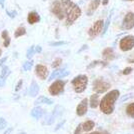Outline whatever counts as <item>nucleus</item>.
I'll list each match as a JSON object with an SVG mask.
<instances>
[{"instance_id": "1", "label": "nucleus", "mask_w": 134, "mask_h": 134, "mask_svg": "<svg viewBox=\"0 0 134 134\" xmlns=\"http://www.w3.org/2000/svg\"><path fill=\"white\" fill-rule=\"evenodd\" d=\"M119 95H120V92L117 89L109 91L100 101L99 107H100L101 111L107 115L111 114L114 111V105H115V102L119 98Z\"/></svg>"}, {"instance_id": "2", "label": "nucleus", "mask_w": 134, "mask_h": 134, "mask_svg": "<svg viewBox=\"0 0 134 134\" xmlns=\"http://www.w3.org/2000/svg\"><path fill=\"white\" fill-rule=\"evenodd\" d=\"M72 87L76 93H82L84 90L86 89L87 84H88V78L86 75H78L74 77L71 81Z\"/></svg>"}, {"instance_id": "3", "label": "nucleus", "mask_w": 134, "mask_h": 134, "mask_svg": "<svg viewBox=\"0 0 134 134\" xmlns=\"http://www.w3.org/2000/svg\"><path fill=\"white\" fill-rule=\"evenodd\" d=\"M80 15H81V9L79 8L78 5L72 3L66 10V24L67 25H71L74 21H76L78 19Z\"/></svg>"}, {"instance_id": "4", "label": "nucleus", "mask_w": 134, "mask_h": 134, "mask_svg": "<svg viewBox=\"0 0 134 134\" xmlns=\"http://www.w3.org/2000/svg\"><path fill=\"white\" fill-rule=\"evenodd\" d=\"M110 87H111V84L101 78L96 79L93 82V90L96 93H104L107 90L110 89Z\"/></svg>"}, {"instance_id": "5", "label": "nucleus", "mask_w": 134, "mask_h": 134, "mask_svg": "<svg viewBox=\"0 0 134 134\" xmlns=\"http://www.w3.org/2000/svg\"><path fill=\"white\" fill-rule=\"evenodd\" d=\"M65 83L66 82L63 80H56L55 82H53L49 86V89H48L49 93L53 96H56V95L62 93L64 90V87H65Z\"/></svg>"}, {"instance_id": "6", "label": "nucleus", "mask_w": 134, "mask_h": 134, "mask_svg": "<svg viewBox=\"0 0 134 134\" xmlns=\"http://www.w3.org/2000/svg\"><path fill=\"white\" fill-rule=\"evenodd\" d=\"M119 47L122 51H129L131 50L134 47V36L132 35H128V36H125L123 37L122 39L120 40V43H119Z\"/></svg>"}, {"instance_id": "7", "label": "nucleus", "mask_w": 134, "mask_h": 134, "mask_svg": "<svg viewBox=\"0 0 134 134\" xmlns=\"http://www.w3.org/2000/svg\"><path fill=\"white\" fill-rule=\"evenodd\" d=\"M103 24H104L103 20H97V21H95L94 24L92 25V27L88 30L89 38H94L97 35H99L100 33H102L103 27H104Z\"/></svg>"}, {"instance_id": "8", "label": "nucleus", "mask_w": 134, "mask_h": 134, "mask_svg": "<svg viewBox=\"0 0 134 134\" xmlns=\"http://www.w3.org/2000/svg\"><path fill=\"white\" fill-rule=\"evenodd\" d=\"M64 8L62 7V4H61V1H58V0H55L53 3H52V5H51V11L52 13L55 15L58 19H63L64 18V10H63Z\"/></svg>"}, {"instance_id": "9", "label": "nucleus", "mask_w": 134, "mask_h": 134, "mask_svg": "<svg viewBox=\"0 0 134 134\" xmlns=\"http://www.w3.org/2000/svg\"><path fill=\"white\" fill-rule=\"evenodd\" d=\"M134 27V13L133 12H128L121 24V29L123 30H129Z\"/></svg>"}, {"instance_id": "10", "label": "nucleus", "mask_w": 134, "mask_h": 134, "mask_svg": "<svg viewBox=\"0 0 134 134\" xmlns=\"http://www.w3.org/2000/svg\"><path fill=\"white\" fill-rule=\"evenodd\" d=\"M35 71H36L37 76H38L41 80H45V79L48 77V75H49L47 67L44 66V65H42V64H37V65L35 66Z\"/></svg>"}, {"instance_id": "11", "label": "nucleus", "mask_w": 134, "mask_h": 134, "mask_svg": "<svg viewBox=\"0 0 134 134\" xmlns=\"http://www.w3.org/2000/svg\"><path fill=\"white\" fill-rule=\"evenodd\" d=\"M87 109H88V100H87V98H84L83 100L77 105L76 113H77L78 116H83V115L86 114Z\"/></svg>"}, {"instance_id": "12", "label": "nucleus", "mask_w": 134, "mask_h": 134, "mask_svg": "<svg viewBox=\"0 0 134 134\" xmlns=\"http://www.w3.org/2000/svg\"><path fill=\"white\" fill-rule=\"evenodd\" d=\"M101 3V0H93V1H91L90 2V4L88 5L87 7V11H86V14L90 16V15H92L94 11L99 7V4Z\"/></svg>"}, {"instance_id": "13", "label": "nucleus", "mask_w": 134, "mask_h": 134, "mask_svg": "<svg viewBox=\"0 0 134 134\" xmlns=\"http://www.w3.org/2000/svg\"><path fill=\"white\" fill-rule=\"evenodd\" d=\"M102 58L104 60H113L115 58V53L112 49L111 47H108V48H105L103 52H102Z\"/></svg>"}, {"instance_id": "14", "label": "nucleus", "mask_w": 134, "mask_h": 134, "mask_svg": "<svg viewBox=\"0 0 134 134\" xmlns=\"http://www.w3.org/2000/svg\"><path fill=\"white\" fill-rule=\"evenodd\" d=\"M27 20H28V23H29V24H35V23L39 22V20H40L39 14L35 11L30 12V13L28 14Z\"/></svg>"}, {"instance_id": "15", "label": "nucleus", "mask_w": 134, "mask_h": 134, "mask_svg": "<svg viewBox=\"0 0 134 134\" xmlns=\"http://www.w3.org/2000/svg\"><path fill=\"white\" fill-rule=\"evenodd\" d=\"M43 114H44V111L39 106L34 107L33 109H32V111H31V116L33 118H35V119H40V118L43 116Z\"/></svg>"}, {"instance_id": "16", "label": "nucleus", "mask_w": 134, "mask_h": 134, "mask_svg": "<svg viewBox=\"0 0 134 134\" xmlns=\"http://www.w3.org/2000/svg\"><path fill=\"white\" fill-rule=\"evenodd\" d=\"M99 104V96L98 93H95V94L91 95L90 97V107L91 108H97Z\"/></svg>"}, {"instance_id": "17", "label": "nucleus", "mask_w": 134, "mask_h": 134, "mask_svg": "<svg viewBox=\"0 0 134 134\" xmlns=\"http://www.w3.org/2000/svg\"><path fill=\"white\" fill-rule=\"evenodd\" d=\"M95 126V123L92 121V120H87V121H85V122L82 124V130L83 131H90V130H92V129L94 128Z\"/></svg>"}, {"instance_id": "18", "label": "nucleus", "mask_w": 134, "mask_h": 134, "mask_svg": "<svg viewBox=\"0 0 134 134\" xmlns=\"http://www.w3.org/2000/svg\"><path fill=\"white\" fill-rule=\"evenodd\" d=\"M39 92V86L37 83H32L30 88H29V95L32 96V97H35L36 95L38 94Z\"/></svg>"}, {"instance_id": "19", "label": "nucleus", "mask_w": 134, "mask_h": 134, "mask_svg": "<svg viewBox=\"0 0 134 134\" xmlns=\"http://www.w3.org/2000/svg\"><path fill=\"white\" fill-rule=\"evenodd\" d=\"M52 103H53V101L49 98H47V97H45V96H40V97H38V99H36V101H35V104H48V105H51Z\"/></svg>"}, {"instance_id": "20", "label": "nucleus", "mask_w": 134, "mask_h": 134, "mask_svg": "<svg viewBox=\"0 0 134 134\" xmlns=\"http://www.w3.org/2000/svg\"><path fill=\"white\" fill-rule=\"evenodd\" d=\"M126 114L129 117L134 118V103H130L126 107Z\"/></svg>"}, {"instance_id": "21", "label": "nucleus", "mask_w": 134, "mask_h": 134, "mask_svg": "<svg viewBox=\"0 0 134 134\" xmlns=\"http://www.w3.org/2000/svg\"><path fill=\"white\" fill-rule=\"evenodd\" d=\"M9 74H10V70H9L8 66H6V65H3L2 69H1V78H2V79H6V78H7V76H8Z\"/></svg>"}, {"instance_id": "22", "label": "nucleus", "mask_w": 134, "mask_h": 134, "mask_svg": "<svg viewBox=\"0 0 134 134\" xmlns=\"http://www.w3.org/2000/svg\"><path fill=\"white\" fill-rule=\"evenodd\" d=\"M25 33H26V29H25V27L20 26V27H18L16 29V31H15V33H14V36H15V38H18V37H20V36L24 35Z\"/></svg>"}, {"instance_id": "23", "label": "nucleus", "mask_w": 134, "mask_h": 134, "mask_svg": "<svg viewBox=\"0 0 134 134\" xmlns=\"http://www.w3.org/2000/svg\"><path fill=\"white\" fill-rule=\"evenodd\" d=\"M62 112H63V107L62 106H56L55 109L53 110L52 112V115H53V117L56 118L58 117V116H60L62 114Z\"/></svg>"}, {"instance_id": "24", "label": "nucleus", "mask_w": 134, "mask_h": 134, "mask_svg": "<svg viewBox=\"0 0 134 134\" xmlns=\"http://www.w3.org/2000/svg\"><path fill=\"white\" fill-rule=\"evenodd\" d=\"M32 67H33V61L32 60H27V61L23 64L22 69L24 71H29Z\"/></svg>"}, {"instance_id": "25", "label": "nucleus", "mask_w": 134, "mask_h": 134, "mask_svg": "<svg viewBox=\"0 0 134 134\" xmlns=\"http://www.w3.org/2000/svg\"><path fill=\"white\" fill-rule=\"evenodd\" d=\"M113 10H111V12H110V14H109V16H108V18H107L106 20V23H105V26L103 27V31H102V34L104 35V34L106 33L107 29H108V27H109V24H110V21H111V17H112V13H113Z\"/></svg>"}, {"instance_id": "26", "label": "nucleus", "mask_w": 134, "mask_h": 134, "mask_svg": "<svg viewBox=\"0 0 134 134\" xmlns=\"http://www.w3.org/2000/svg\"><path fill=\"white\" fill-rule=\"evenodd\" d=\"M103 65V66H106L107 65V62H104V61H98V60H95L93 61L92 63H90L89 65H88V68H93L95 65Z\"/></svg>"}, {"instance_id": "27", "label": "nucleus", "mask_w": 134, "mask_h": 134, "mask_svg": "<svg viewBox=\"0 0 134 134\" xmlns=\"http://www.w3.org/2000/svg\"><path fill=\"white\" fill-rule=\"evenodd\" d=\"M34 53H35V47H34V46H31V47L27 50V53H26L27 59H31L32 56L34 55Z\"/></svg>"}, {"instance_id": "28", "label": "nucleus", "mask_w": 134, "mask_h": 134, "mask_svg": "<svg viewBox=\"0 0 134 134\" xmlns=\"http://www.w3.org/2000/svg\"><path fill=\"white\" fill-rule=\"evenodd\" d=\"M60 72H61V69H57V70H55V71L48 77V81H51V80H53V79L56 78V77H58L59 74H60Z\"/></svg>"}, {"instance_id": "29", "label": "nucleus", "mask_w": 134, "mask_h": 134, "mask_svg": "<svg viewBox=\"0 0 134 134\" xmlns=\"http://www.w3.org/2000/svg\"><path fill=\"white\" fill-rule=\"evenodd\" d=\"M61 4H62V7L65 10H67L69 8V6L72 4V2H71V0H61Z\"/></svg>"}, {"instance_id": "30", "label": "nucleus", "mask_w": 134, "mask_h": 134, "mask_svg": "<svg viewBox=\"0 0 134 134\" xmlns=\"http://www.w3.org/2000/svg\"><path fill=\"white\" fill-rule=\"evenodd\" d=\"M61 63H62V60L60 58H56L55 60H54V62L52 63V67L53 68H57V67H59L61 65Z\"/></svg>"}, {"instance_id": "31", "label": "nucleus", "mask_w": 134, "mask_h": 134, "mask_svg": "<svg viewBox=\"0 0 134 134\" xmlns=\"http://www.w3.org/2000/svg\"><path fill=\"white\" fill-rule=\"evenodd\" d=\"M66 41H59V42H50L49 45L50 46H61V45L66 44Z\"/></svg>"}, {"instance_id": "32", "label": "nucleus", "mask_w": 134, "mask_h": 134, "mask_svg": "<svg viewBox=\"0 0 134 134\" xmlns=\"http://www.w3.org/2000/svg\"><path fill=\"white\" fill-rule=\"evenodd\" d=\"M7 123H6V120L4 118H0V130H2L3 128H5Z\"/></svg>"}, {"instance_id": "33", "label": "nucleus", "mask_w": 134, "mask_h": 134, "mask_svg": "<svg viewBox=\"0 0 134 134\" xmlns=\"http://www.w3.org/2000/svg\"><path fill=\"white\" fill-rule=\"evenodd\" d=\"M132 70H133V69H132L131 67H127V68H125L122 71V74L123 75H128V74H130V73L132 72Z\"/></svg>"}, {"instance_id": "34", "label": "nucleus", "mask_w": 134, "mask_h": 134, "mask_svg": "<svg viewBox=\"0 0 134 134\" xmlns=\"http://www.w3.org/2000/svg\"><path fill=\"white\" fill-rule=\"evenodd\" d=\"M22 83H23V80H19V81H18L16 87H15V91H16V92H18V91L20 90V88L22 87Z\"/></svg>"}, {"instance_id": "35", "label": "nucleus", "mask_w": 134, "mask_h": 134, "mask_svg": "<svg viewBox=\"0 0 134 134\" xmlns=\"http://www.w3.org/2000/svg\"><path fill=\"white\" fill-rule=\"evenodd\" d=\"M7 15L10 17L11 19H13V18H15L16 17V15H17V12L16 11H12V12H10V11H7Z\"/></svg>"}, {"instance_id": "36", "label": "nucleus", "mask_w": 134, "mask_h": 134, "mask_svg": "<svg viewBox=\"0 0 134 134\" xmlns=\"http://www.w3.org/2000/svg\"><path fill=\"white\" fill-rule=\"evenodd\" d=\"M82 124H79L78 126H77V128L75 129V131H74V134H81V129H82Z\"/></svg>"}, {"instance_id": "37", "label": "nucleus", "mask_w": 134, "mask_h": 134, "mask_svg": "<svg viewBox=\"0 0 134 134\" xmlns=\"http://www.w3.org/2000/svg\"><path fill=\"white\" fill-rule=\"evenodd\" d=\"M89 134H110L107 131H96V132H91Z\"/></svg>"}, {"instance_id": "38", "label": "nucleus", "mask_w": 134, "mask_h": 134, "mask_svg": "<svg viewBox=\"0 0 134 134\" xmlns=\"http://www.w3.org/2000/svg\"><path fill=\"white\" fill-rule=\"evenodd\" d=\"M64 122H65V121H64V120H63V121H62V122H60V124H58V125H57V126H56L55 131H57V130H58V129H60V128H61L62 126H63V124H64Z\"/></svg>"}, {"instance_id": "39", "label": "nucleus", "mask_w": 134, "mask_h": 134, "mask_svg": "<svg viewBox=\"0 0 134 134\" xmlns=\"http://www.w3.org/2000/svg\"><path fill=\"white\" fill-rule=\"evenodd\" d=\"M11 131H12V128H11V127H9V128L6 129L3 134H11Z\"/></svg>"}, {"instance_id": "40", "label": "nucleus", "mask_w": 134, "mask_h": 134, "mask_svg": "<svg viewBox=\"0 0 134 134\" xmlns=\"http://www.w3.org/2000/svg\"><path fill=\"white\" fill-rule=\"evenodd\" d=\"M41 51H42V49H41V47H40V46H35V52L40 53Z\"/></svg>"}, {"instance_id": "41", "label": "nucleus", "mask_w": 134, "mask_h": 134, "mask_svg": "<svg viewBox=\"0 0 134 134\" xmlns=\"http://www.w3.org/2000/svg\"><path fill=\"white\" fill-rule=\"evenodd\" d=\"M4 83H5V79L0 78V87H2V86H4Z\"/></svg>"}, {"instance_id": "42", "label": "nucleus", "mask_w": 134, "mask_h": 134, "mask_svg": "<svg viewBox=\"0 0 134 134\" xmlns=\"http://www.w3.org/2000/svg\"><path fill=\"white\" fill-rule=\"evenodd\" d=\"M6 60H7V57H4V58H3V59L0 61V67H1V65H2V64H3V63L6 61Z\"/></svg>"}, {"instance_id": "43", "label": "nucleus", "mask_w": 134, "mask_h": 134, "mask_svg": "<svg viewBox=\"0 0 134 134\" xmlns=\"http://www.w3.org/2000/svg\"><path fill=\"white\" fill-rule=\"evenodd\" d=\"M4 1L5 0H0V5H1V7H4Z\"/></svg>"}, {"instance_id": "44", "label": "nucleus", "mask_w": 134, "mask_h": 134, "mask_svg": "<svg viewBox=\"0 0 134 134\" xmlns=\"http://www.w3.org/2000/svg\"><path fill=\"white\" fill-rule=\"evenodd\" d=\"M108 2H109L108 0H103V1H102V4H103V5H106V4H108Z\"/></svg>"}, {"instance_id": "45", "label": "nucleus", "mask_w": 134, "mask_h": 134, "mask_svg": "<svg viewBox=\"0 0 134 134\" xmlns=\"http://www.w3.org/2000/svg\"><path fill=\"white\" fill-rule=\"evenodd\" d=\"M1 54H2V51H1V49H0V56H1Z\"/></svg>"}, {"instance_id": "46", "label": "nucleus", "mask_w": 134, "mask_h": 134, "mask_svg": "<svg viewBox=\"0 0 134 134\" xmlns=\"http://www.w3.org/2000/svg\"><path fill=\"white\" fill-rule=\"evenodd\" d=\"M125 1H132V0H125Z\"/></svg>"}, {"instance_id": "47", "label": "nucleus", "mask_w": 134, "mask_h": 134, "mask_svg": "<svg viewBox=\"0 0 134 134\" xmlns=\"http://www.w3.org/2000/svg\"><path fill=\"white\" fill-rule=\"evenodd\" d=\"M20 134H25V133H20Z\"/></svg>"}]
</instances>
